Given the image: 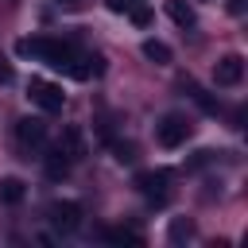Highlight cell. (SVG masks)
<instances>
[{"mask_svg":"<svg viewBox=\"0 0 248 248\" xmlns=\"http://www.w3.org/2000/svg\"><path fill=\"white\" fill-rule=\"evenodd\" d=\"M27 97H31V105H39L43 112H62V105H66V93H62L54 81H46V78H31V81H27Z\"/></svg>","mask_w":248,"mask_h":248,"instance_id":"cell-1","label":"cell"},{"mask_svg":"<svg viewBox=\"0 0 248 248\" xmlns=\"http://www.w3.org/2000/svg\"><path fill=\"white\" fill-rule=\"evenodd\" d=\"M186 136H190V120L178 116V112H167V116L155 124V140H159L163 147H182Z\"/></svg>","mask_w":248,"mask_h":248,"instance_id":"cell-2","label":"cell"},{"mask_svg":"<svg viewBox=\"0 0 248 248\" xmlns=\"http://www.w3.org/2000/svg\"><path fill=\"white\" fill-rule=\"evenodd\" d=\"M167 182H170V174H167V170H140V174H136V190H140L147 202H155V205H163V202H167V194H170V190H167Z\"/></svg>","mask_w":248,"mask_h":248,"instance_id":"cell-3","label":"cell"},{"mask_svg":"<svg viewBox=\"0 0 248 248\" xmlns=\"http://www.w3.org/2000/svg\"><path fill=\"white\" fill-rule=\"evenodd\" d=\"M240 78H244V58H240V54H225V58H217V66H213V81H217L221 89L240 85Z\"/></svg>","mask_w":248,"mask_h":248,"instance_id":"cell-4","label":"cell"},{"mask_svg":"<svg viewBox=\"0 0 248 248\" xmlns=\"http://www.w3.org/2000/svg\"><path fill=\"white\" fill-rule=\"evenodd\" d=\"M46 213H50V225H54L58 232H74V229L81 225V205H78V202H54Z\"/></svg>","mask_w":248,"mask_h":248,"instance_id":"cell-5","label":"cell"},{"mask_svg":"<svg viewBox=\"0 0 248 248\" xmlns=\"http://www.w3.org/2000/svg\"><path fill=\"white\" fill-rule=\"evenodd\" d=\"M16 140H19L23 147H43V143H46V128H43V120H35V116L16 120Z\"/></svg>","mask_w":248,"mask_h":248,"instance_id":"cell-6","label":"cell"},{"mask_svg":"<svg viewBox=\"0 0 248 248\" xmlns=\"http://www.w3.org/2000/svg\"><path fill=\"white\" fill-rule=\"evenodd\" d=\"M70 159H85V151H89V143H85V132L78 128V124H66L62 128V143H58Z\"/></svg>","mask_w":248,"mask_h":248,"instance_id":"cell-7","label":"cell"},{"mask_svg":"<svg viewBox=\"0 0 248 248\" xmlns=\"http://www.w3.org/2000/svg\"><path fill=\"white\" fill-rule=\"evenodd\" d=\"M43 167H46V178H54V182H58V178H66V174H70V155H66L62 147H54V151H46V155H43Z\"/></svg>","mask_w":248,"mask_h":248,"instance_id":"cell-8","label":"cell"},{"mask_svg":"<svg viewBox=\"0 0 248 248\" xmlns=\"http://www.w3.org/2000/svg\"><path fill=\"white\" fill-rule=\"evenodd\" d=\"M167 16L182 27V31H190V27H198V16H194V8L186 4V0H167Z\"/></svg>","mask_w":248,"mask_h":248,"instance_id":"cell-9","label":"cell"},{"mask_svg":"<svg viewBox=\"0 0 248 248\" xmlns=\"http://www.w3.org/2000/svg\"><path fill=\"white\" fill-rule=\"evenodd\" d=\"M140 50H143V58L155 62V66H167V62H170V46H167L163 39H143Z\"/></svg>","mask_w":248,"mask_h":248,"instance_id":"cell-10","label":"cell"},{"mask_svg":"<svg viewBox=\"0 0 248 248\" xmlns=\"http://www.w3.org/2000/svg\"><path fill=\"white\" fill-rule=\"evenodd\" d=\"M23 182L19 178H0V202H8V205H19L23 202Z\"/></svg>","mask_w":248,"mask_h":248,"instance_id":"cell-11","label":"cell"},{"mask_svg":"<svg viewBox=\"0 0 248 248\" xmlns=\"http://www.w3.org/2000/svg\"><path fill=\"white\" fill-rule=\"evenodd\" d=\"M190 236H194V225H190L186 217H174L170 229H167V240H170V244H182V240H190Z\"/></svg>","mask_w":248,"mask_h":248,"instance_id":"cell-12","label":"cell"},{"mask_svg":"<svg viewBox=\"0 0 248 248\" xmlns=\"http://www.w3.org/2000/svg\"><path fill=\"white\" fill-rule=\"evenodd\" d=\"M105 240H108V244H140L143 236H140L136 229H108V232H105Z\"/></svg>","mask_w":248,"mask_h":248,"instance_id":"cell-13","label":"cell"},{"mask_svg":"<svg viewBox=\"0 0 248 248\" xmlns=\"http://www.w3.org/2000/svg\"><path fill=\"white\" fill-rule=\"evenodd\" d=\"M128 16H132V23H136V27H151V8L132 4V8H128Z\"/></svg>","mask_w":248,"mask_h":248,"instance_id":"cell-14","label":"cell"},{"mask_svg":"<svg viewBox=\"0 0 248 248\" xmlns=\"http://www.w3.org/2000/svg\"><path fill=\"white\" fill-rule=\"evenodd\" d=\"M112 151H116V163H136V147L132 143H112Z\"/></svg>","mask_w":248,"mask_h":248,"instance_id":"cell-15","label":"cell"},{"mask_svg":"<svg viewBox=\"0 0 248 248\" xmlns=\"http://www.w3.org/2000/svg\"><path fill=\"white\" fill-rule=\"evenodd\" d=\"M12 78H16V74H12V62L0 58V85H12Z\"/></svg>","mask_w":248,"mask_h":248,"instance_id":"cell-16","label":"cell"},{"mask_svg":"<svg viewBox=\"0 0 248 248\" xmlns=\"http://www.w3.org/2000/svg\"><path fill=\"white\" fill-rule=\"evenodd\" d=\"M108 8H112V12H128V8H132V0H108Z\"/></svg>","mask_w":248,"mask_h":248,"instance_id":"cell-17","label":"cell"},{"mask_svg":"<svg viewBox=\"0 0 248 248\" xmlns=\"http://www.w3.org/2000/svg\"><path fill=\"white\" fill-rule=\"evenodd\" d=\"M229 12L232 16H244V0H229Z\"/></svg>","mask_w":248,"mask_h":248,"instance_id":"cell-18","label":"cell"},{"mask_svg":"<svg viewBox=\"0 0 248 248\" xmlns=\"http://www.w3.org/2000/svg\"><path fill=\"white\" fill-rule=\"evenodd\" d=\"M58 4H78V0H58Z\"/></svg>","mask_w":248,"mask_h":248,"instance_id":"cell-19","label":"cell"}]
</instances>
